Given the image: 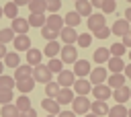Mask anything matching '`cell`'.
I'll use <instances>...</instances> for the list:
<instances>
[{
  "label": "cell",
  "instance_id": "1",
  "mask_svg": "<svg viewBox=\"0 0 131 117\" xmlns=\"http://www.w3.org/2000/svg\"><path fill=\"white\" fill-rule=\"evenodd\" d=\"M90 99L88 96H78L76 94V99L72 101V111L76 113V115H86V113H90Z\"/></svg>",
  "mask_w": 131,
  "mask_h": 117
},
{
  "label": "cell",
  "instance_id": "2",
  "mask_svg": "<svg viewBox=\"0 0 131 117\" xmlns=\"http://www.w3.org/2000/svg\"><path fill=\"white\" fill-rule=\"evenodd\" d=\"M59 60L63 64H76L78 62V49H76V45H61Z\"/></svg>",
  "mask_w": 131,
  "mask_h": 117
},
{
  "label": "cell",
  "instance_id": "3",
  "mask_svg": "<svg viewBox=\"0 0 131 117\" xmlns=\"http://www.w3.org/2000/svg\"><path fill=\"white\" fill-rule=\"evenodd\" d=\"M51 72H49V68L45 66V64H39V66H35L33 68V78H35V82H41V84H47V82H51Z\"/></svg>",
  "mask_w": 131,
  "mask_h": 117
},
{
  "label": "cell",
  "instance_id": "4",
  "mask_svg": "<svg viewBox=\"0 0 131 117\" xmlns=\"http://www.w3.org/2000/svg\"><path fill=\"white\" fill-rule=\"evenodd\" d=\"M108 78V70L104 68V66H96L92 72H90V84L92 86H96V84H104V80Z\"/></svg>",
  "mask_w": 131,
  "mask_h": 117
},
{
  "label": "cell",
  "instance_id": "5",
  "mask_svg": "<svg viewBox=\"0 0 131 117\" xmlns=\"http://www.w3.org/2000/svg\"><path fill=\"white\" fill-rule=\"evenodd\" d=\"M102 27H106L104 14H102V12H92V14L88 16V29H90V33H94V31H98V29H102Z\"/></svg>",
  "mask_w": 131,
  "mask_h": 117
},
{
  "label": "cell",
  "instance_id": "6",
  "mask_svg": "<svg viewBox=\"0 0 131 117\" xmlns=\"http://www.w3.org/2000/svg\"><path fill=\"white\" fill-rule=\"evenodd\" d=\"M61 88H72L74 86V82H76V74L74 72H70V70H61L59 74H57V80H55Z\"/></svg>",
  "mask_w": 131,
  "mask_h": 117
},
{
  "label": "cell",
  "instance_id": "7",
  "mask_svg": "<svg viewBox=\"0 0 131 117\" xmlns=\"http://www.w3.org/2000/svg\"><path fill=\"white\" fill-rule=\"evenodd\" d=\"M72 88H74V92L78 96H88V92H92V84L86 78H76V82H74Z\"/></svg>",
  "mask_w": 131,
  "mask_h": 117
},
{
  "label": "cell",
  "instance_id": "8",
  "mask_svg": "<svg viewBox=\"0 0 131 117\" xmlns=\"http://www.w3.org/2000/svg\"><path fill=\"white\" fill-rule=\"evenodd\" d=\"M92 94H94V101H106L113 96V88L108 84H96L92 86Z\"/></svg>",
  "mask_w": 131,
  "mask_h": 117
},
{
  "label": "cell",
  "instance_id": "9",
  "mask_svg": "<svg viewBox=\"0 0 131 117\" xmlns=\"http://www.w3.org/2000/svg\"><path fill=\"white\" fill-rule=\"evenodd\" d=\"M129 31H131V23H129L127 18H119V21H115L113 27H111V33H115V35H119V37H123V35L129 33Z\"/></svg>",
  "mask_w": 131,
  "mask_h": 117
},
{
  "label": "cell",
  "instance_id": "10",
  "mask_svg": "<svg viewBox=\"0 0 131 117\" xmlns=\"http://www.w3.org/2000/svg\"><path fill=\"white\" fill-rule=\"evenodd\" d=\"M59 39L63 41V45H74V43L78 41V33H76V29H72V27H63V29L59 31Z\"/></svg>",
  "mask_w": 131,
  "mask_h": 117
},
{
  "label": "cell",
  "instance_id": "11",
  "mask_svg": "<svg viewBox=\"0 0 131 117\" xmlns=\"http://www.w3.org/2000/svg\"><path fill=\"white\" fill-rule=\"evenodd\" d=\"M10 29H12L16 35H27V33H29V29H31V25H29V21H27V18H20V16H16V18L12 21Z\"/></svg>",
  "mask_w": 131,
  "mask_h": 117
},
{
  "label": "cell",
  "instance_id": "12",
  "mask_svg": "<svg viewBox=\"0 0 131 117\" xmlns=\"http://www.w3.org/2000/svg\"><path fill=\"white\" fill-rule=\"evenodd\" d=\"M125 62H123V57H113L111 55V60L106 62V70L111 72V74H123V70H125Z\"/></svg>",
  "mask_w": 131,
  "mask_h": 117
},
{
  "label": "cell",
  "instance_id": "13",
  "mask_svg": "<svg viewBox=\"0 0 131 117\" xmlns=\"http://www.w3.org/2000/svg\"><path fill=\"white\" fill-rule=\"evenodd\" d=\"M90 72H92V68H90V62H88V60H78V62L74 64V74H76L78 78L90 76Z\"/></svg>",
  "mask_w": 131,
  "mask_h": 117
},
{
  "label": "cell",
  "instance_id": "14",
  "mask_svg": "<svg viewBox=\"0 0 131 117\" xmlns=\"http://www.w3.org/2000/svg\"><path fill=\"white\" fill-rule=\"evenodd\" d=\"M59 107H61V105H59L55 99H47V96H45V99L41 101V109H45L47 115H59V111H61Z\"/></svg>",
  "mask_w": 131,
  "mask_h": 117
},
{
  "label": "cell",
  "instance_id": "15",
  "mask_svg": "<svg viewBox=\"0 0 131 117\" xmlns=\"http://www.w3.org/2000/svg\"><path fill=\"white\" fill-rule=\"evenodd\" d=\"M108 105H106V101H92V105H90V113H94L96 117H104V115H108Z\"/></svg>",
  "mask_w": 131,
  "mask_h": 117
},
{
  "label": "cell",
  "instance_id": "16",
  "mask_svg": "<svg viewBox=\"0 0 131 117\" xmlns=\"http://www.w3.org/2000/svg\"><path fill=\"white\" fill-rule=\"evenodd\" d=\"M12 45H14L16 51H29L31 49V39H29V35H16Z\"/></svg>",
  "mask_w": 131,
  "mask_h": 117
},
{
  "label": "cell",
  "instance_id": "17",
  "mask_svg": "<svg viewBox=\"0 0 131 117\" xmlns=\"http://www.w3.org/2000/svg\"><path fill=\"white\" fill-rule=\"evenodd\" d=\"M74 99H76V94H74L72 88H61V90L57 92V96H55V101H57L59 105H72Z\"/></svg>",
  "mask_w": 131,
  "mask_h": 117
},
{
  "label": "cell",
  "instance_id": "18",
  "mask_svg": "<svg viewBox=\"0 0 131 117\" xmlns=\"http://www.w3.org/2000/svg\"><path fill=\"white\" fill-rule=\"evenodd\" d=\"M41 57H43V51H41V49L31 47V49L27 51V57H25V60H27V64H29V66H33V68H35V66H39V64H41Z\"/></svg>",
  "mask_w": 131,
  "mask_h": 117
},
{
  "label": "cell",
  "instance_id": "19",
  "mask_svg": "<svg viewBox=\"0 0 131 117\" xmlns=\"http://www.w3.org/2000/svg\"><path fill=\"white\" fill-rule=\"evenodd\" d=\"M20 94H27V92H31L33 88H35V78L31 76V78H25V80H16V86H14Z\"/></svg>",
  "mask_w": 131,
  "mask_h": 117
},
{
  "label": "cell",
  "instance_id": "20",
  "mask_svg": "<svg viewBox=\"0 0 131 117\" xmlns=\"http://www.w3.org/2000/svg\"><path fill=\"white\" fill-rule=\"evenodd\" d=\"M113 96H115V101H117L119 105H123L125 101L131 99V90H129V86L125 84V86H121V88H115V90H113Z\"/></svg>",
  "mask_w": 131,
  "mask_h": 117
},
{
  "label": "cell",
  "instance_id": "21",
  "mask_svg": "<svg viewBox=\"0 0 131 117\" xmlns=\"http://www.w3.org/2000/svg\"><path fill=\"white\" fill-rule=\"evenodd\" d=\"M92 60H94L98 66H102V64H106V62L111 60V51H108L106 47H98V49L92 53Z\"/></svg>",
  "mask_w": 131,
  "mask_h": 117
},
{
  "label": "cell",
  "instance_id": "22",
  "mask_svg": "<svg viewBox=\"0 0 131 117\" xmlns=\"http://www.w3.org/2000/svg\"><path fill=\"white\" fill-rule=\"evenodd\" d=\"M31 76H33V66H29V64H20L14 70V80H25V78H31Z\"/></svg>",
  "mask_w": 131,
  "mask_h": 117
},
{
  "label": "cell",
  "instance_id": "23",
  "mask_svg": "<svg viewBox=\"0 0 131 117\" xmlns=\"http://www.w3.org/2000/svg\"><path fill=\"white\" fill-rule=\"evenodd\" d=\"M125 82H127V76H125V74H111V76L106 78V84H108L113 90L125 86Z\"/></svg>",
  "mask_w": 131,
  "mask_h": 117
},
{
  "label": "cell",
  "instance_id": "24",
  "mask_svg": "<svg viewBox=\"0 0 131 117\" xmlns=\"http://www.w3.org/2000/svg\"><path fill=\"white\" fill-rule=\"evenodd\" d=\"M61 51V45L57 41H47V45L43 47V55H47L49 60L51 57H57V53Z\"/></svg>",
  "mask_w": 131,
  "mask_h": 117
},
{
  "label": "cell",
  "instance_id": "25",
  "mask_svg": "<svg viewBox=\"0 0 131 117\" xmlns=\"http://www.w3.org/2000/svg\"><path fill=\"white\" fill-rule=\"evenodd\" d=\"M76 12L80 16H90L92 14V4L90 0H76Z\"/></svg>",
  "mask_w": 131,
  "mask_h": 117
},
{
  "label": "cell",
  "instance_id": "26",
  "mask_svg": "<svg viewBox=\"0 0 131 117\" xmlns=\"http://www.w3.org/2000/svg\"><path fill=\"white\" fill-rule=\"evenodd\" d=\"M45 25H47V27H51V29H55V31H61L66 23H63V16H59V14H49Z\"/></svg>",
  "mask_w": 131,
  "mask_h": 117
},
{
  "label": "cell",
  "instance_id": "27",
  "mask_svg": "<svg viewBox=\"0 0 131 117\" xmlns=\"http://www.w3.org/2000/svg\"><path fill=\"white\" fill-rule=\"evenodd\" d=\"M80 21H82V16H80L76 10H72V12H68V14L63 16V23H66V27H72V29H76V27L80 25Z\"/></svg>",
  "mask_w": 131,
  "mask_h": 117
},
{
  "label": "cell",
  "instance_id": "28",
  "mask_svg": "<svg viewBox=\"0 0 131 117\" xmlns=\"http://www.w3.org/2000/svg\"><path fill=\"white\" fill-rule=\"evenodd\" d=\"M4 66H6V68H14V70H16V68L20 66V57H18V53H16V51L6 53V55H4Z\"/></svg>",
  "mask_w": 131,
  "mask_h": 117
},
{
  "label": "cell",
  "instance_id": "29",
  "mask_svg": "<svg viewBox=\"0 0 131 117\" xmlns=\"http://www.w3.org/2000/svg\"><path fill=\"white\" fill-rule=\"evenodd\" d=\"M0 115L2 117H20V111L16 109L14 103H10V105H2L0 107Z\"/></svg>",
  "mask_w": 131,
  "mask_h": 117
},
{
  "label": "cell",
  "instance_id": "30",
  "mask_svg": "<svg viewBox=\"0 0 131 117\" xmlns=\"http://www.w3.org/2000/svg\"><path fill=\"white\" fill-rule=\"evenodd\" d=\"M27 8L31 10V14H43V12L47 10V8H45V0H31Z\"/></svg>",
  "mask_w": 131,
  "mask_h": 117
},
{
  "label": "cell",
  "instance_id": "31",
  "mask_svg": "<svg viewBox=\"0 0 131 117\" xmlns=\"http://www.w3.org/2000/svg\"><path fill=\"white\" fill-rule=\"evenodd\" d=\"M108 117H129V109L125 107V105H115V107H111L108 109Z\"/></svg>",
  "mask_w": 131,
  "mask_h": 117
},
{
  "label": "cell",
  "instance_id": "32",
  "mask_svg": "<svg viewBox=\"0 0 131 117\" xmlns=\"http://www.w3.org/2000/svg\"><path fill=\"white\" fill-rule=\"evenodd\" d=\"M2 10H4V16H8L10 21H14V18L18 16V6H16L14 2H6V4L2 6Z\"/></svg>",
  "mask_w": 131,
  "mask_h": 117
},
{
  "label": "cell",
  "instance_id": "33",
  "mask_svg": "<svg viewBox=\"0 0 131 117\" xmlns=\"http://www.w3.org/2000/svg\"><path fill=\"white\" fill-rule=\"evenodd\" d=\"M59 90H61V86H59L55 80H51V82L45 84V96H47V99H55Z\"/></svg>",
  "mask_w": 131,
  "mask_h": 117
},
{
  "label": "cell",
  "instance_id": "34",
  "mask_svg": "<svg viewBox=\"0 0 131 117\" xmlns=\"http://www.w3.org/2000/svg\"><path fill=\"white\" fill-rule=\"evenodd\" d=\"M27 21H29L31 27H39V29H43L45 23H47V16H45V14H31Z\"/></svg>",
  "mask_w": 131,
  "mask_h": 117
},
{
  "label": "cell",
  "instance_id": "35",
  "mask_svg": "<svg viewBox=\"0 0 131 117\" xmlns=\"http://www.w3.org/2000/svg\"><path fill=\"white\" fill-rule=\"evenodd\" d=\"M14 37H16V33L10 29V27H6V29H0V43H12L14 41Z\"/></svg>",
  "mask_w": 131,
  "mask_h": 117
},
{
  "label": "cell",
  "instance_id": "36",
  "mask_svg": "<svg viewBox=\"0 0 131 117\" xmlns=\"http://www.w3.org/2000/svg\"><path fill=\"white\" fill-rule=\"evenodd\" d=\"M16 86V80H14V76H0V90H12Z\"/></svg>",
  "mask_w": 131,
  "mask_h": 117
},
{
  "label": "cell",
  "instance_id": "37",
  "mask_svg": "<svg viewBox=\"0 0 131 117\" xmlns=\"http://www.w3.org/2000/svg\"><path fill=\"white\" fill-rule=\"evenodd\" d=\"M41 37L43 39H47V41H57V37H59V31H55V29H51V27H43L41 29Z\"/></svg>",
  "mask_w": 131,
  "mask_h": 117
},
{
  "label": "cell",
  "instance_id": "38",
  "mask_svg": "<svg viewBox=\"0 0 131 117\" xmlns=\"http://www.w3.org/2000/svg\"><path fill=\"white\" fill-rule=\"evenodd\" d=\"M47 68H49V72H51V74H59V72L63 70V62H61V60H57V57H51V60L47 62Z\"/></svg>",
  "mask_w": 131,
  "mask_h": 117
},
{
  "label": "cell",
  "instance_id": "39",
  "mask_svg": "<svg viewBox=\"0 0 131 117\" xmlns=\"http://www.w3.org/2000/svg\"><path fill=\"white\" fill-rule=\"evenodd\" d=\"M14 105H16L18 111H27V109H31V99H29L27 94H20V96L14 101Z\"/></svg>",
  "mask_w": 131,
  "mask_h": 117
},
{
  "label": "cell",
  "instance_id": "40",
  "mask_svg": "<svg viewBox=\"0 0 131 117\" xmlns=\"http://www.w3.org/2000/svg\"><path fill=\"white\" fill-rule=\"evenodd\" d=\"M125 49H127V47H125L123 43H113V45L108 47V51H111V55H113V57H123Z\"/></svg>",
  "mask_w": 131,
  "mask_h": 117
},
{
  "label": "cell",
  "instance_id": "41",
  "mask_svg": "<svg viewBox=\"0 0 131 117\" xmlns=\"http://www.w3.org/2000/svg\"><path fill=\"white\" fill-rule=\"evenodd\" d=\"M80 47H88L92 43V33H80L78 35V41H76Z\"/></svg>",
  "mask_w": 131,
  "mask_h": 117
},
{
  "label": "cell",
  "instance_id": "42",
  "mask_svg": "<svg viewBox=\"0 0 131 117\" xmlns=\"http://www.w3.org/2000/svg\"><path fill=\"white\" fill-rule=\"evenodd\" d=\"M45 8L51 14H57V10L61 8V0H45Z\"/></svg>",
  "mask_w": 131,
  "mask_h": 117
},
{
  "label": "cell",
  "instance_id": "43",
  "mask_svg": "<svg viewBox=\"0 0 131 117\" xmlns=\"http://www.w3.org/2000/svg\"><path fill=\"white\" fill-rule=\"evenodd\" d=\"M12 99H14L12 90H0V105H10Z\"/></svg>",
  "mask_w": 131,
  "mask_h": 117
},
{
  "label": "cell",
  "instance_id": "44",
  "mask_svg": "<svg viewBox=\"0 0 131 117\" xmlns=\"http://www.w3.org/2000/svg\"><path fill=\"white\" fill-rule=\"evenodd\" d=\"M100 10H102L104 14H111V12H115V10H117V2H115V0H106V2L102 4V8H100Z\"/></svg>",
  "mask_w": 131,
  "mask_h": 117
},
{
  "label": "cell",
  "instance_id": "45",
  "mask_svg": "<svg viewBox=\"0 0 131 117\" xmlns=\"http://www.w3.org/2000/svg\"><path fill=\"white\" fill-rule=\"evenodd\" d=\"M108 35H111V29L108 27H102V29H98V31L92 33V37H98V39H106Z\"/></svg>",
  "mask_w": 131,
  "mask_h": 117
},
{
  "label": "cell",
  "instance_id": "46",
  "mask_svg": "<svg viewBox=\"0 0 131 117\" xmlns=\"http://www.w3.org/2000/svg\"><path fill=\"white\" fill-rule=\"evenodd\" d=\"M20 117H37V111H35V109H27V111H20Z\"/></svg>",
  "mask_w": 131,
  "mask_h": 117
},
{
  "label": "cell",
  "instance_id": "47",
  "mask_svg": "<svg viewBox=\"0 0 131 117\" xmlns=\"http://www.w3.org/2000/svg\"><path fill=\"white\" fill-rule=\"evenodd\" d=\"M121 43H123V45H125V47H131V31H129V33H125V35H123V41H121Z\"/></svg>",
  "mask_w": 131,
  "mask_h": 117
},
{
  "label": "cell",
  "instance_id": "48",
  "mask_svg": "<svg viewBox=\"0 0 131 117\" xmlns=\"http://www.w3.org/2000/svg\"><path fill=\"white\" fill-rule=\"evenodd\" d=\"M104 2H106V0H90V4H92V8H98V10L102 8V4H104Z\"/></svg>",
  "mask_w": 131,
  "mask_h": 117
},
{
  "label": "cell",
  "instance_id": "49",
  "mask_svg": "<svg viewBox=\"0 0 131 117\" xmlns=\"http://www.w3.org/2000/svg\"><path fill=\"white\" fill-rule=\"evenodd\" d=\"M57 117H76V113H74V111L63 109V111H59V115H57Z\"/></svg>",
  "mask_w": 131,
  "mask_h": 117
},
{
  "label": "cell",
  "instance_id": "50",
  "mask_svg": "<svg viewBox=\"0 0 131 117\" xmlns=\"http://www.w3.org/2000/svg\"><path fill=\"white\" fill-rule=\"evenodd\" d=\"M8 51H6V45L4 43H0V60H4V55H6Z\"/></svg>",
  "mask_w": 131,
  "mask_h": 117
},
{
  "label": "cell",
  "instance_id": "51",
  "mask_svg": "<svg viewBox=\"0 0 131 117\" xmlns=\"http://www.w3.org/2000/svg\"><path fill=\"white\" fill-rule=\"evenodd\" d=\"M12 2H14L16 6H29V2H31V0H12Z\"/></svg>",
  "mask_w": 131,
  "mask_h": 117
},
{
  "label": "cell",
  "instance_id": "52",
  "mask_svg": "<svg viewBox=\"0 0 131 117\" xmlns=\"http://www.w3.org/2000/svg\"><path fill=\"white\" fill-rule=\"evenodd\" d=\"M123 74H125L127 78H131V64H127V66H125V70H123Z\"/></svg>",
  "mask_w": 131,
  "mask_h": 117
},
{
  "label": "cell",
  "instance_id": "53",
  "mask_svg": "<svg viewBox=\"0 0 131 117\" xmlns=\"http://www.w3.org/2000/svg\"><path fill=\"white\" fill-rule=\"evenodd\" d=\"M125 18H127V21H129V23H131V6H129V8H127V10H125Z\"/></svg>",
  "mask_w": 131,
  "mask_h": 117
},
{
  "label": "cell",
  "instance_id": "54",
  "mask_svg": "<svg viewBox=\"0 0 131 117\" xmlns=\"http://www.w3.org/2000/svg\"><path fill=\"white\" fill-rule=\"evenodd\" d=\"M2 72H4V62L0 60V76H2Z\"/></svg>",
  "mask_w": 131,
  "mask_h": 117
},
{
  "label": "cell",
  "instance_id": "55",
  "mask_svg": "<svg viewBox=\"0 0 131 117\" xmlns=\"http://www.w3.org/2000/svg\"><path fill=\"white\" fill-rule=\"evenodd\" d=\"M84 117H96V115H94V113H86Z\"/></svg>",
  "mask_w": 131,
  "mask_h": 117
},
{
  "label": "cell",
  "instance_id": "56",
  "mask_svg": "<svg viewBox=\"0 0 131 117\" xmlns=\"http://www.w3.org/2000/svg\"><path fill=\"white\" fill-rule=\"evenodd\" d=\"M2 16H4V10H2V6H0V18H2Z\"/></svg>",
  "mask_w": 131,
  "mask_h": 117
},
{
  "label": "cell",
  "instance_id": "57",
  "mask_svg": "<svg viewBox=\"0 0 131 117\" xmlns=\"http://www.w3.org/2000/svg\"><path fill=\"white\" fill-rule=\"evenodd\" d=\"M47 117H57V115H47Z\"/></svg>",
  "mask_w": 131,
  "mask_h": 117
},
{
  "label": "cell",
  "instance_id": "58",
  "mask_svg": "<svg viewBox=\"0 0 131 117\" xmlns=\"http://www.w3.org/2000/svg\"><path fill=\"white\" fill-rule=\"evenodd\" d=\"M129 117H131V109H129Z\"/></svg>",
  "mask_w": 131,
  "mask_h": 117
},
{
  "label": "cell",
  "instance_id": "59",
  "mask_svg": "<svg viewBox=\"0 0 131 117\" xmlns=\"http://www.w3.org/2000/svg\"><path fill=\"white\" fill-rule=\"evenodd\" d=\"M129 60H131V51H129Z\"/></svg>",
  "mask_w": 131,
  "mask_h": 117
},
{
  "label": "cell",
  "instance_id": "60",
  "mask_svg": "<svg viewBox=\"0 0 131 117\" xmlns=\"http://www.w3.org/2000/svg\"><path fill=\"white\" fill-rule=\"evenodd\" d=\"M127 2H129V4H131V0H127Z\"/></svg>",
  "mask_w": 131,
  "mask_h": 117
},
{
  "label": "cell",
  "instance_id": "61",
  "mask_svg": "<svg viewBox=\"0 0 131 117\" xmlns=\"http://www.w3.org/2000/svg\"><path fill=\"white\" fill-rule=\"evenodd\" d=\"M74 2H76V0H74Z\"/></svg>",
  "mask_w": 131,
  "mask_h": 117
},
{
  "label": "cell",
  "instance_id": "62",
  "mask_svg": "<svg viewBox=\"0 0 131 117\" xmlns=\"http://www.w3.org/2000/svg\"><path fill=\"white\" fill-rule=\"evenodd\" d=\"M115 2H117V0H115Z\"/></svg>",
  "mask_w": 131,
  "mask_h": 117
}]
</instances>
